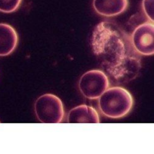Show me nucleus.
<instances>
[{
  "instance_id": "9",
  "label": "nucleus",
  "mask_w": 154,
  "mask_h": 154,
  "mask_svg": "<svg viewBox=\"0 0 154 154\" xmlns=\"http://www.w3.org/2000/svg\"><path fill=\"white\" fill-rule=\"evenodd\" d=\"M22 0H0V11L11 13L18 9Z\"/></svg>"
},
{
  "instance_id": "1",
  "label": "nucleus",
  "mask_w": 154,
  "mask_h": 154,
  "mask_svg": "<svg viewBox=\"0 0 154 154\" xmlns=\"http://www.w3.org/2000/svg\"><path fill=\"white\" fill-rule=\"evenodd\" d=\"M91 45L100 66L120 83L135 79L141 69V57L132 45L130 36L111 22L98 23Z\"/></svg>"
},
{
  "instance_id": "6",
  "label": "nucleus",
  "mask_w": 154,
  "mask_h": 154,
  "mask_svg": "<svg viewBox=\"0 0 154 154\" xmlns=\"http://www.w3.org/2000/svg\"><path fill=\"white\" fill-rule=\"evenodd\" d=\"M18 41L16 30L9 24L0 23V57L7 56L13 53Z\"/></svg>"
},
{
  "instance_id": "2",
  "label": "nucleus",
  "mask_w": 154,
  "mask_h": 154,
  "mask_svg": "<svg viewBox=\"0 0 154 154\" xmlns=\"http://www.w3.org/2000/svg\"><path fill=\"white\" fill-rule=\"evenodd\" d=\"M133 106V98L126 89L119 86L108 88L99 97L100 112L110 119H120L129 113Z\"/></svg>"
},
{
  "instance_id": "3",
  "label": "nucleus",
  "mask_w": 154,
  "mask_h": 154,
  "mask_svg": "<svg viewBox=\"0 0 154 154\" xmlns=\"http://www.w3.org/2000/svg\"><path fill=\"white\" fill-rule=\"evenodd\" d=\"M35 115L43 123H60L64 117L62 100L53 94L47 93L38 97L35 103Z\"/></svg>"
},
{
  "instance_id": "7",
  "label": "nucleus",
  "mask_w": 154,
  "mask_h": 154,
  "mask_svg": "<svg viewBox=\"0 0 154 154\" xmlns=\"http://www.w3.org/2000/svg\"><path fill=\"white\" fill-rule=\"evenodd\" d=\"M93 8L100 16L110 17L121 14L128 6V0H93Z\"/></svg>"
},
{
  "instance_id": "5",
  "label": "nucleus",
  "mask_w": 154,
  "mask_h": 154,
  "mask_svg": "<svg viewBox=\"0 0 154 154\" xmlns=\"http://www.w3.org/2000/svg\"><path fill=\"white\" fill-rule=\"evenodd\" d=\"M131 42L140 55L151 56L154 54V25L149 21L137 26L130 36Z\"/></svg>"
},
{
  "instance_id": "8",
  "label": "nucleus",
  "mask_w": 154,
  "mask_h": 154,
  "mask_svg": "<svg viewBox=\"0 0 154 154\" xmlns=\"http://www.w3.org/2000/svg\"><path fill=\"white\" fill-rule=\"evenodd\" d=\"M69 123H99V116L92 107L81 105L72 109L67 115Z\"/></svg>"
},
{
  "instance_id": "10",
  "label": "nucleus",
  "mask_w": 154,
  "mask_h": 154,
  "mask_svg": "<svg viewBox=\"0 0 154 154\" xmlns=\"http://www.w3.org/2000/svg\"><path fill=\"white\" fill-rule=\"evenodd\" d=\"M143 9L145 15L153 23V0H143Z\"/></svg>"
},
{
  "instance_id": "4",
  "label": "nucleus",
  "mask_w": 154,
  "mask_h": 154,
  "mask_svg": "<svg viewBox=\"0 0 154 154\" xmlns=\"http://www.w3.org/2000/svg\"><path fill=\"white\" fill-rule=\"evenodd\" d=\"M79 87L80 92L86 98L96 99L109 88V81L104 72L100 70H92L82 76Z\"/></svg>"
}]
</instances>
